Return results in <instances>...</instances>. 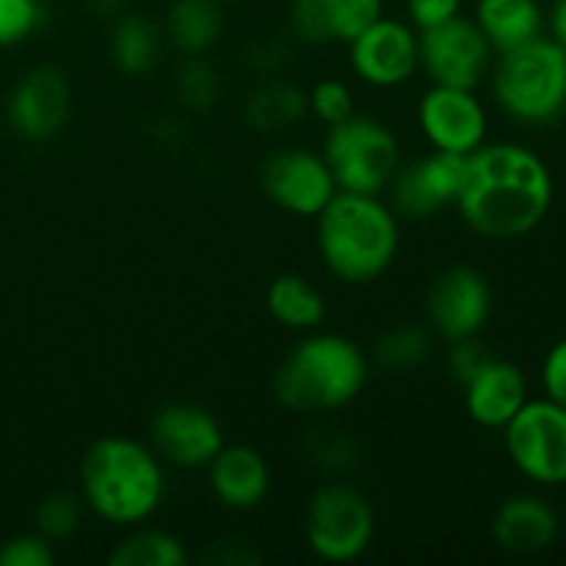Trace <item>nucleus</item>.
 I'll return each instance as SVG.
<instances>
[{
  "label": "nucleus",
  "instance_id": "obj_1",
  "mask_svg": "<svg viewBox=\"0 0 566 566\" xmlns=\"http://www.w3.org/2000/svg\"><path fill=\"white\" fill-rule=\"evenodd\" d=\"M551 205L553 175L534 149L484 142L468 155V177L453 208L475 235L517 241L545 221Z\"/></svg>",
  "mask_w": 566,
  "mask_h": 566
},
{
  "label": "nucleus",
  "instance_id": "obj_2",
  "mask_svg": "<svg viewBox=\"0 0 566 566\" xmlns=\"http://www.w3.org/2000/svg\"><path fill=\"white\" fill-rule=\"evenodd\" d=\"M77 495L86 512L116 528L144 525L166 497V470L149 442L105 434L86 448L77 468Z\"/></svg>",
  "mask_w": 566,
  "mask_h": 566
},
{
  "label": "nucleus",
  "instance_id": "obj_3",
  "mask_svg": "<svg viewBox=\"0 0 566 566\" xmlns=\"http://www.w3.org/2000/svg\"><path fill=\"white\" fill-rule=\"evenodd\" d=\"M370 357L337 332H307L276 365L271 396L285 412L326 415L363 396Z\"/></svg>",
  "mask_w": 566,
  "mask_h": 566
},
{
  "label": "nucleus",
  "instance_id": "obj_4",
  "mask_svg": "<svg viewBox=\"0 0 566 566\" xmlns=\"http://www.w3.org/2000/svg\"><path fill=\"white\" fill-rule=\"evenodd\" d=\"M315 247L332 276L346 285H370L398 258V216L379 197L337 191L315 216Z\"/></svg>",
  "mask_w": 566,
  "mask_h": 566
},
{
  "label": "nucleus",
  "instance_id": "obj_5",
  "mask_svg": "<svg viewBox=\"0 0 566 566\" xmlns=\"http://www.w3.org/2000/svg\"><path fill=\"white\" fill-rule=\"evenodd\" d=\"M490 81L503 114L523 125H551L566 111V50L536 36L497 55Z\"/></svg>",
  "mask_w": 566,
  "mask_h": 566
},
{
  "label": "nucleus",
  "instance_id": "obj_6",
  "mask_svg": "<svg viewBox=\"0 0 566 566\" xmlns=\"http://www.w3.org/2000/svg\"><path fill=\"white\" fill-rule=\"evenodd\" d=\"M321 155L335 177L337 191L370 197H381L401 166L396 133L385 122L363 114L326 127Z\"/></svg>",
  "mask_w": 566,
  "mask_h": 566
},
{
  "label": "nucleus",
  "instance_id": "obj_7",
  "mask_svg": "<svg viewBox=\"0 0 566 566\" xmlns=\"http://www.w3.org/2000/svg\"><path fill=\"white\" fill-rule=\"evenodd\" d=\"M310 553L326 564H352L370 551L376 536V509L363 490L329 479L310 495L302 520Z\"/></svg>",
  "mask_w": 566,
  "mask_h": 566
},
{
  "label": "nucleus",
  "instance_id": "obj_8",
  "mask_svg": "<svg viewBox=\"0 0 566 566\" xmlns=\"http://www.w3.org/2000/svg\"><path fill=\"white\" fill-rule=\"evenodd\" d=\"M503 446L514 468L539 486L566 484V409L551 398L525 401L503 426Z\"/></svg>",
  "mask_w": 566,
  "mask_h": 566
},
{
  "label": "nucleus",
  "instance_id": "obj_9",
  "mask_svg": "<svg viewBox=\"0 0 566 566\" xmlns=\"http://www.w3.org/2000/svg\"><path fill=\"white\" fill-rule=\"evenodd\" d=\"M420 70L431 83L457 88H479L490 77L495 50L486 42L473 17H453L442 25L418 33Z\"/></svg>",
  "mask_w": 566,
  "mask_h": 566
},
{
  "label": "nucleus",
  "instance_id": "obj_10",
  "mask_svg": "<svg viewBox=\"0 0 566 566\" xmlns=\"http://www.w3.org/2000/svg\"><path fill=\"white\" fill-rule=\"evenodd\" d=\"M426 324L442 340L479 337L492 315V287L473 265H448L426 291Z\"/></svg>",
  "mask_w": 566,
  "mask_h": 566
},
{
  "label": "nucleus",
  "instance_id": "obj_11",
  "mask_svg": "<svg viewBox=\"0 0 566 566\" xmlns=\"http://www.w3.org/2000/svg\"><path fill=\"white\" fill-rule=\"evenodd\" d=\"M468 177V155L431 149L429 155L398 166L390 180V208L398 219L426 221L457 205Z\"/></svg>",
  "mask_w": 566,
  "mask_h": 566
},
{
  "label": "nucleus",
  "instance_id": "obj_12",
  "mask_svg": "<svg viewBox=\"0 0 566 566\" xmlns=\"http://www.w3.org/2000/svg\"><path fill=\"white\" fill-rule=\"evenodd\" d=\"M258 177L269 202L302 219H315L337 193L324 155L313 149H276L260 164Z\"/></svg>",
  "mask_w": 566,
  "mask_h": 566
},
{
  "label": "nucleus",
  "instance_id": "obj_13",
  "mask_svg": "<svg viewBox=\"0 0 566 566\" xmlns=\"http://www.w3.org/2000/svg\"><path fill=\"white\" fill-rule=\"evenodd\" d=\"M346 48L352 72L370 88H398L420 70L418 31L396 17L381 14Z\"/></svg>",
  "mask_w": 566,
  "mask_h": 566
},
{
  "label": "nucleus",
  "instance_id": "obj_14",
  "mask_svg": "<svg viewBox=\"0 0 566 566\" xmlns=\"http://www.w3.org/2000/svg\"><path fill=\"white\" fill-rule=\"evenodd\" d=\"M147 442L164 464L180 470H202L224 446V429L210 409L175 401L153 415Z\"/></svg>",
  "mask_w": 566,
  "mask_h": 566
},
{
  "label": "nucleus",
  "instance_id": "obj_15",
  "mask_svg": "<svg viewBox=\"0 0 566 566\" xmlns=\"http://www.w3.org/2000/svg\"><path fill=\"white\" fill-rule=\"evenodd\" d=\"M70 81L59 66L39 64L22 72L6 97V122L25 142H50L70 119Z\"/></svg>",
  "mask_w": 566,
  "mask_h": 566
},
{
  "label": "nucleus",
  "instance_id": "obj_16",
  "mask_svg": "<svg viewBox=\"0 0 566 566\" xmlns=\"http://www.w3.org/2000/svg\"><path fill=\"white\" fill-rule=\"evenodd\" d=\"M418 125L431 149L473 155L486 142V108L473 88L431 83L418 103Z\"/></svg>",
  "mask_w": 566,
  "mask_h": 566
},
{
  "label": "nucleus",
  "instance_id": "obj_17",
  "mask_svg": "<svg viewBox=\"0 0 566 566\" xmlns=\"http://www.w3.org/2000/svg\"><path fill=\"white\" fill-rule=\"evenodd\" d=\"M464 409L481 429H503L528 401L525 374L509 359L492 354L462 385Z\"/></svg>",
  "mask_w": 566,
  "mask_h": 566
},
{
  "label": "nucleus",
  "instance_id": "obj_18",
  "mask_svg": "<svg viewBox=\"0 0 566 566\" xmlns=\"http://www.w3.org/2000/svg\"><path fill=\"white\" fill-rule=\"evenodd\" d=\"M208 484L216 501L232 512H252L263 506L271 492V468L263 453L252 446H221L210 459Z\"/></svg>",
  "mask_w": 566,
  "mask_h": 566
},
{
  "label": "nucleus",
  "instance_id": "obj_19",
  "mask_svg": "<svg viewBox=\"0 0 566 566\" xmlns=\"http://www.w3.org/2000/svg\"><path fill=\"white\" fill-rule=\"evenodd\" d=\"M492 539L512 556H536L558 536V517L547 501L536 495H512L492 514Z\"/></svg>",
  "mask_w": 566,
  "mask_h": 566
},
{
  "label": "nucleus",
  "instance_id": "obj_20",
  "mask_svg": "<svg viewBox=\"0 0 566 566\" xmlns=\"http://www.w3.org/2000/svg\"><path fill=\"white\" fill-rule=\"evenodd\" d=\"M473 22L481 28L495 55L534 42L545 31L539 0H475Z\"/></svg>",
  "mask_w": 566,
  "mask_h": 566
},
{
  "label": "nucleus",
  "instance_id": "obj_21",
  "mask_svg": "<svg viewBox=\"0 0 566 566\" xmlns=\"http://www.w3.org/2000/svg\"><path fill=\"white\" fill-rule=\"evenodd\" d=\"M164 28L155 20L133 14V11L116 17L108 36V55L116 72H122L125 77L149 75L164 59Z\"/></svg>",
  "mask_w": 566,
  "mask_h": 566
},
{
  "label": "nucleus",
  "instance_id": "obj_22",
  "mask_svg": "<svg viewBox=\"0 0 566 566\" xmlns=\"http://www.w3.org/2000/svg\"><path fill=\"white\" fill-rule=\"evenodd\" d=\"M166 44L180 55H208L224 31V3L219 0H171L164 20Z\"/></svg>",
  "mask_w": 566,
  "mask_h": 566
},
{
  "label": "nucleus",
  "instance_id": "obj_23",
  "mask_svg": "<svg viewBox=\"0 0 566 566\" xmlns=\"http://www.w3.org/2000/svg\"><path fill=\"white\" fill-rule=\"evenodd\" d=\"M307 114V92L280 75L260 77L243 103V119L260 133L293 130Z\"/></svg>",
  "mask_w": 566,
  "mask_h": 566
},
{
  "label": "nucleus",
  "instance_id": "obj_24",
  "mask_svg": "<svg viewBox=\"0 0 566 566\" xmlns=\"http://www.w3.org/2000/svg\"><path fill=\"white\" fill-rule=\"evenodd\" d=\"M265 310L282 329L304 332V335L318 329L329 313L324 293L302 274L274 276L265 291Z\"/></svg>",
  "mask_w": 566,
  "mask_h": 566
},
{
  "label": "nucleus",
  "instance_id": "obj_25",
  "mask_svg": "<svg viewBox=\"0 0 566 566\" xmlns=\"http://www.w3.org/2000/svg\"><path fill=\"white\" fill-rule=\"evenodd\" d=\"M287 22L307 44H346L357 22V0H291Z\"/></svg>",
  "mask_w": 566,
  "mask_h": 566
},
{
  "label": "nucleus",
  "instance_id": "obj_26",
  "mask_svg": "<svg viewBox=\"0 0 566 566\" xmlns=\"http://www.w3.org/2000/svg\"><path fill=\"white\" fill-rule=\"evenodd\" d=\"M111 566H186L191 562L182 539L160 528L133 525L105 556Z\"/></svg>",
  "mask_w": 566,
  "mask_h": 566
},
{
  "label": "nucleus",
  "instance_id": "obj_27",
  "mask_svg": "<svg viewBox=\"0 0 566 566\" xmlns=\"http://www.w3.org/2000/svg\"><path fill=\"white\" fill-rule=\"evenodd\" d=\"M431 346H434V332L429 326L403 321V324L390 326L376 340L370 363H376L387 374H409L431 357Z\"/></svg>",
  "mask_w": 566,
  "mask_h": 566
},
{
  "label": "nucleus",
  "instance_id": "obj_28",
  "mask_svg": "<svg viewBox=\"0 0 566 566\" xmlns=\"http://www.w3.org/2000/svg\"><path fill=\"white\" fill-rule=\"evenodd\" d=\"M221 94V81L216 66L205 55H182L175 72V97L182 108L202 114L216 105Z\"/></svg>",
  "mask_w": 566,
  "mask_h": 566
},
{
  "label": "nucleus",
  "instance_id": "obj_29",
  "mask_svg": "<svg viewBox=\"0 0 566 566\" xmlns=\"http://www.w3.org/2000/svg\"><path fill=\"white\" fill-rule=\"evenodd\" d=\"M304 457L313 468L326 473L329 479H343L352 473L359 462V448L348 431L340 429H318L310 431L304 442Z\"/></svg>",
  "mask_w": 566,
  "mask_h": 566
},
{
  "label": "nucleus",
  "instance_id": "obj_30",
  "mask_svg": "<svg viewBox=\"0 0 566 566\" xmlns=\"http://www.w3.org/2000/svg\"><path fill=\"white\" fill-rule=\"evenodd\" d=\"M83 514H86V506H83V497L77 492H50L39 501L36 512H33V531L59 545L81 528Z\"/></svg>",
  "mask_w": 566,
  "mask_h": 566
},
{
  "label": "nucleus",
  "instance_id": "obj_31",
  "mask_svg": "<svg viewBox=\"0 0 566 566\" xmlns=\"http://www.w3.org/2000/svg\"><path fill=\"white\" fill-rule=\"evenodd\" d=\"M307 111L321 122L324 127L337 125V122L348 119L354 111V92L348 83H343L340 77H324V81L315 83L307 92Z\"/></svg>",
  "mask_w": 566,
  "mask_h": 566
},
{
  "label": "nucleus",
  "instance_id": "obj_32",
  "mask_svg": "<svg viewBox=\"0 0 566 566\" xmlns=\"http://www.w3.org/2000/svg\"><path fill=\"white\" fill-rule=\"evenodd\" d=\"M42 0H0V48H17L42 28Z\"/></svg>",
  "mask_w": 566,
  "mask_h": 566
},
{
  "label": "nucleus",
  "instance_id": "obj_33",
  "mask_svg": "<svg viewBox=\"0 0 566 566\" xmlns=\"http://www.w3.org/2000/svg\"><path fill=\"white\" fill-rule=\"evenodd\" d=\"M55 545L36 531L0 542V566H53Z\"/></svg>",
  "mask_w": 566,
  "mask_h": 566
},
{
  "label": "nucleus",
  "instance_id": "obj_34",
  "mask_svg": "<svg viewBox=\"0 0 566 566\" xmlns=\"http://www.w3.org/2000/svg\"><path fill=\"white\" fill-rule=\"evenodd\" d=\"M464 0H403L407 22L415 31H429L462 14Z\"/></svg>",
  "mask_w": 566,
  "mask_h": 566
},
{
  "label": "nucleus",
  "instance_id": "obj_35",
  "mask_svg": "<svg viewBox=\"0 0 566 566\" xmlns=\"http://www.w3.org/2000/svg\"><path fill=\"white\" fill-rule=\"evenodd\" d=\"M492 354L486 352L484 343H479V337H464V340H453L448 348V376L457 381L459 387L481 368V365L490 359Z\"/></svg>",
  "mask_w": 566,
  "mask_h": 566
},
{
  "label": "nucleus",
  "instance_id": "obj_36",
  "mask_svg": "<svg viewBox=\"0 0 566 566\" xmlns=\"http://www.w3.org/2000/svg\"><path fill=\"white\" fill-rule=\"evenodd\" d=\"M542 387L551 401L566 409V337L547 352L542 365Z\"/></svg>",
  "mask_w": 566,
  "mask_h": 566
},
{
  "label": "nucleus",
  "instance_id": "obj_37",
  "mask_svg": "<svg viewBox=\"0 0 566 566\" xmlns=\"http://www.w3.org/2000/svg\"><path fill=\"white\" fill-rule=\"evenodd\" d=\"M287 61V44L274 42V39H258L252 48L247 50V66L258 72L260 77H274Z\"/></svg>",
  "mask_w": 566,
  "mask_h": 566
},
{
  "label": "nucleus",
  "instance_id": "obj_38",
  "mask_svg": "<svg viewBox=\"0 0 566 566\" xmlns=\"http://www.w3.org/2000/svg\"><path fill=\"white\" fill-rule=\"evenodd\" d=\"M547 28H551V39L558 48L566 50V0H556L547 14Z\"/></svg>",
  "mask_w": 566,
  "mask_h": 566
},
{
  "label": "nucleus",
  "instance_id": "obj_39",
  "mask_svg": "<svg viewBox=\"0 0 566 566\" xmlns=\"http://www.w3.org/2000/svg\"><path fill=\"white\" fill-rule=\"evenodd\" d=\"M88 6H92L99 17L125 14V0H88Z\"/></svg>",
  "mask_w": 566,
  "mask_h": 566
},
{
  "label": "nucleus",
  "instance_id": "obj_40",
  "mask_svg": "<svg viewBox=\"0 0 566 566\" xmlns=\"http://www.w3.org/2000/svg\"><path fill=\"white\" fill-rule=\"evenodd\" d=\"M219 3L227 6V3H241V0H219Z\"/></svg>",
  "mask_w": 566,
  "mask_h": 566
}]
</instances>
